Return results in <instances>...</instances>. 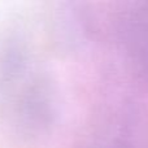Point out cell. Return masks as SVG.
Masks as SVG:
<instances>
[{"mask_svg":"<svg viewBox=\"0 0 148 148\" xmlns=\"http://www.w3.org/2000/svg\"><path fill=\"white\" fill-rule=\"evenodd\" d=\"M60 92L53 75L27 40L10 35L0 44V114L25 142L46 138L60 116Z\"/></svg>","mask_w":148,"mask_h":148,"instance_id":"cell-1","label":"cell"},{"mask_svg":"<svg viewBox=\"0 0 148 148\" xmlns=\"http://www.w3.org/2000/svg\"><path fill=\"white\" fill-rule=\"evenodd\" d=\"M118 36L131 70L148 87V5H139L121 17Z\"/></svg>","mask_w":148,"mask_h":148,"instance_id":"cell-2","label":"cell"},{"mask_svg":"<svg viewBox=\"0 0 148 148\" xmlns=\"http://www.w3.org/2000/svg\"><path fill=\"white\" fill-rule=\"evenodd\" d=\"M113 148H148V121L133 117L116 138Z\"/></svg>","mask_w":148,"mask_h":148,"instance_id":"cell-3","label":"cell"}]
</instances>
